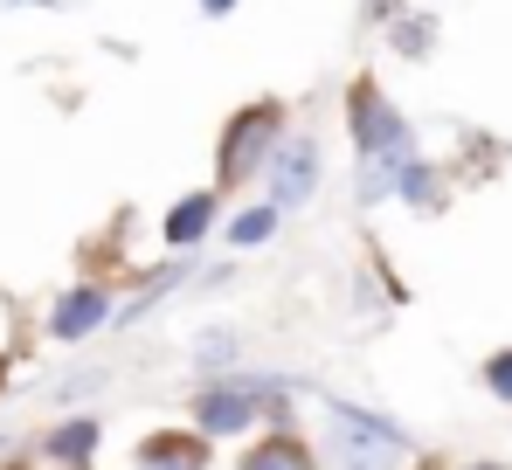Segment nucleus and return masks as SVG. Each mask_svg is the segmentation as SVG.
<instances>
[{
    "instance_id": "obj_17",
    "label": "nucleus",
    "mask_w": 512,
    "mask_h": 470,
    "mask_svg": "<svg viewBox=\"0 0 512 470\" xmlns=\"http://www.w3.org/2000/svg\"><path fill=\"white\" fill-rule=\"evenodd\" d=\"M402 7H409V0H360V28H374V35H381Z\"/></svg>"
},
{
    "instance_id": "obj_4",
    "label": "nucleus",
    "mask_w": 512,
    "mask_h": 470,
    "mask_svg": "<svg viewBox=\"0 0 512 470\" xmlns=\"http://www.w3.org/2000/svg\"><path fill=\"white\" fill-rule=\"evenodd\" d=\"M187 429H201L208 443H243L263 429V401H256V374H201V388L187 394Z\"/></svg>"
},
{
    "instance_id": "obj_19",
    "label": "nucleus",
    "mask_w": 512,
    "mask_h": 470,
    "mask_svg": "<svg viewBox=\"0 0 512 470\" xmlns=\"http://www.w3.org/2000/svg\"><path fill=\"white\" fill-rule=\"evenodd\" d=\"M450 470H512V464H499V457H471V464H450Z\"/></svg>"
},
{
    "instance_id": "obj_18",
    "label": "nucleus",
    "mask_w": 512,
    "mask_h": 470,
    "mask_svg": "<svg viewBox=\"0 0 512 470\" xmlns=\"http://www.w3.org/2000/svg\"><path fill=\"white\" fill-rule=\"evenodd\" d=\"M194 7H201V21H229L243 0H194Z\"/></svg>"
},
{
    "instance_id": "obj_2",
    "label": "nucleus",
    "mask_w": 512,
    "mask_h": 470,
    "mask_svg": "<svg viewBox=\"0 0 512 470\" xmlns=\"http://www.w3.org/2000/svg\"><path fill=\"white\" fill-rule=\"evenodd\" d=\"M319 408H326V450H333V464L326 470H402L409 464V429L395 422V415H381V408H360V401H346V394H319Z\"/></svg>"
},
{
    "instance_id": "obj_16",
    "label": "nucleus",
    "mask_w": 512,
    "mask_h": 470,
    "mask_svg": "<svg viewBox=\"0 0 512 470\" xmlns=\"http://www.w3.org/2000/svg\"><path fill=\"white\" fill-rule=\"evenodd\" d=\"M478 381H485V394H492V401H506V408H512V346H499V353H485Z\"/></svg>"
},
{
    "instance_id": "obj_5",
    "label": "nucleus",
    "mask_w": 512,
    "mask_h": 470,
    "mask_svg": "<svg viewBox=\"0 0 512 470\" xmlns=\"http://www.w3.org/2000/svg\"><path fill=\"white\" fill-rule=\"evenodd\" d=\"M319 187H326V146H319V132H298V125H291V139L277 146L270 173H263V201L291 222L298 208L319 201Z\"/></svg>"
},
{
    "instance_id": "obj_20",
    "label": "nucleus",
    "mask_w": 512,
    "mask_h": 470,
    "mask_svg": "<svg viewBox=\"0 0 512 470\" xmlns=\"http://www.w3.org/2000/svg\"><path fill=\"white\" fill-rule=\"evenodd\" d=\"M7 7H28V14H49L56 0H7Z\"/></svg>"
},
{
    "instance_id": "obj_6",
    "label": "nucleus",
    "mask_w": 512,
    "mask_h": 470,
    "mask_svg": "<svg viewBox=\"0 0 512 470\" xmlns=\"http://www.w3.org/2000/svg\"><path fill=\"white\" fill-rule=\"evenodd\" d=\"M118 312V291L104 284V277H77V284H63L56 298H49V312H42V339H56V346H84L97 339L104 325Z\"/></svg>"
},
{
    "instance_id": "obj_14",
    "label": "nucleus",
    "mask_w": 512,
    "mask_h": 470,
    "mask_svg": "<svg viewBox=\"0 0 512 470\" xmlns=\"http://www.w3.org/2000/svg\"><path fill=\"white\" fill-rule=\"evenodd\" d=\"M492 166H506V146H499L492 132L457 125V159H450V173H464V180H492Z\"/></svg>"
},
{
    "instance_id": "obj_10",
    "label": "nucleus",
    "mask_w": 512,
    "mask_h": 470,
    "mask_svg": "<svg viewBox=\"0 0 512 470\" xmlns=\"http://www.w3.org/2000/svg\"><path fill=\"white\" fill-rule=\"evenodd\" d=\"M97 443H104V422L97 415H63L35 450H42V470H90L97 464Z\"/></svg>"
},
{
    "instance_id": "obj_21",
    "label": "nucleus",
    "mask_w": 512,
    "mask_h": 470,
    "mask_svg": "<svg viewBox=\"0 0 512 470\" xmlns=\"http://www.w3.org/2000/svg\"><path fill=\"white\" fill-rule=\"evenodd\" d=\"M0 394H7V353H0Z\"/></svg>"
},
{
    "instance_id": "obj_12",
    "label": "nucleus",
    "mask_w": 512,
    "mask_h": 470,
    "mask_svg": "<svg viewBox=\"0 0 512 470\" xmlns=\"http://www.w3.org/2000/svg\"><path fill=\"white\" fill-rule=\"evenodd\" d=\"M236 470H326L319 443H305L298 429H263L250 450L236 457Z\"/></svg>"
},
{
    "instance_id": "obj_1",
    "label": "nucleus",
    "mask_w": 512,
    "mask_h": 470,
    "mask_svg": "<svg viewBox=\"0 0 512 470\" xmlns=\"http://www.w3.org/2000/svg\"><path fill=\"white\" fill-rule=\"evenodd\" d=\"M284 139H291V104L284 97L236 104L222 118V132H215V194H250V187H263V173H270V159H277Z\"/></svg>"
},
{
    "instance_id": "obj_11",
    "label": "nucleus",
    "mask_w": 512,
    "mask_h": 470,
    "mask_svg": "<svg viewBox=\"0 0 512 470\" xmlns=\"http://www.w3.org/2000/svg\"><path fill=\"white\" fill-rule=\"evenodd\" d=\"M381 42H388V56H395V63H429V56L443 49V14L409 0V7L381 28Z\"/></svg>"
},
{
    "instance_id": "obj_7",
    "label": "nucleus",
    "mask_w": 512,
    "mask_h": 470,
    "mask_svg": "<svg viewBox=\"0 0 512 470\" xmlns=\"http://www.w3.org/2000/svg\"><path fill=\"white\" fill-rule=\"evenodd\" d=\"M222 229V194L215 187H187L160 208V249L167 256H201Z\"/></svg>"
},
{
    "instance_id": "obj_9",
    "label": "nucleus",
    "mask_w": 512,
    "mask_h": 470,
    "mask_svg": "<svg viewBox=\"0 0 512 470\" xmlns=\"http://www.w3.org/2000/svg\"><path fill=\"white\" fill-rule=\"evenodd\" d=\"M132 470H215V443L201 429H153L132 450Z\"/></svg>"
},
{
    "instance_id": "obj_3",
    "label": "nucleus",
    "mask_w": 512,
    "mask_h": 470,
    "mask_svg": "<svg viewBox=\"0 0 512 470\" xmlns=\"http://www.w3.org/2000/svg\"><path fill=\"white\" fill-rule=\"evenodd\" d=\"M340 125H346L353 159H381V166H395V159L416 153V125H409V111L388 97V83H381V77H353V83H346Z\"/></svg>"
},
{
    "instance_id": "obj_13",
    "label": "nucleus",
    "mask_w": 512,
    "mask_h": 470,
    "mask_svg": "<svg viewBox=\"0 0 512 470\" xmlns=\"http://www.w3.org/2000/svg\"><path fill=\"white\" fill-rule=\"evenodd\" d=\"M277 229H284V215L256 194V201H243V208H229V222H222V242H229V256H250V249H263V242H277Z\"/></svg>"
},
{
    "instance_id": "obj_8",
    "label": "nucleus",
    "mask_w": 512,
    "mask_h": 470,
    "mask_svg": "<svg viewBox=\"0 0 512 470\" xmlns=\"http://www.w3.org/2000/svg\"><path fill=\"white\" fill-rule=\"evenodd\" d=\"M388 201H402L409 215H443V208H450V166H443V159H429L423 146H416L409 159H395Z\"/></svg>"
},
{
    "instance_id": "obj_15",
    "label": "nucleus",
    "mask_w": 512,
    "mask_h": 470,
    "mask_svg": "<svg viewBox=\"0 0 512 470\" xmlns=\"http://www.w3.org/2000/svg\"><path fill=\"white\" fill-rule=\"evenodd\" d=\"M194 367H201V374H236V367H243V339H236L229 325H208L201 346H194Z\"/></svg>"
}]
</instances>
